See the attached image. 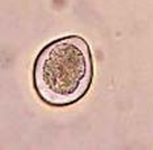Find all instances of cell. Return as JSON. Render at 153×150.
I'll return each mask as SVG.
<instances>
[{"mask_svg":"<svg viewBox=\"0 0 153 150\" xmlns=\"http://www.w3.org/2000/svg\"><path fill=\"white\" fill-rule=\"evenodd\" d=\"M94 69L89 45L77 35L49 44L36 59L34 86L39 97L52 106L76 102L90 88Z\"/></svg>","mask_w":153,"mask_h":150,"instance_id":"1","label":"cell"}]
</instances>
